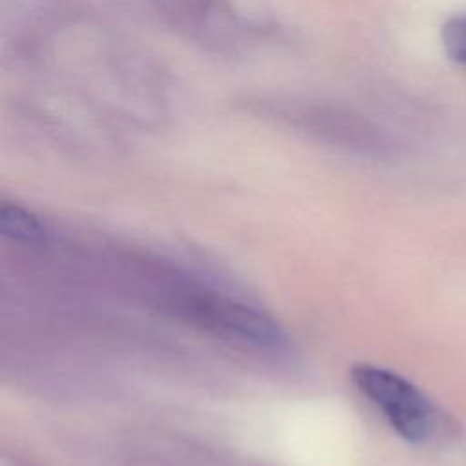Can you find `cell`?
<instances>
[{"label":"cell","mask_w":466,"mask_h":466,"mask_svg":"<svg viewBox=\"0 0 466 466\" xmlns=\"http://www.w3.org/2000/svg\"><path fill=\"white\" fill-rule=\"evenodd\" d=\"M160 16L186 38L235 55L269 40L279 22L264 0H151Z\"/></svg>","instance_id":"1"},{"label":"cell","mask_w":466,"mask_h":466,"mask_svg":"<svg viewBox=\"0 0 466 466\" xmlns=\"http://www.w3.org/2000/svg\"><path fill=\"white\" fill-rule=\"evenodd\" d=\"M246 109L260 118L339 147L371 149L380 144L371 122L340 104L277 96L253 98L246 104Z\"/></svg>","instance_id":"2"},{"label":"cell","mask_w":466,"mask_h":466,"mask_svg":"<svg viewBox=\"0 0 466 466\" xmlns=\"http://www.w3.org/2000/svg\"><path fill=\"white\" fill-rule=\"evenodd\" d=\"M351 379L404 441L424 444L439 435L442 428L439 410L402 375L373 364H357L351 370Z\"/></svg>","instance_id":"3"},{"label":"cell","mask_w":466,"mask_h":466,"mask_svg":"<svg viewBox=\"0 0 466 466\" xmlns=\"http://www.w3.org/2000/svg\"><path fill=\"white\" fill-rule=\"evenodd\" d=\"M189 315L204 328L235 342L258 350H275L284 342L282 329L262 311L222 297H193L187 300Z\"/></svg>","instance_id":"4"},{"label":"cell","mask_w":466,"mask_h":466,"mask_svg":"<svg viewBox=\"0 0 466 466\" xmlns=\"http://www.w3.org/2000/svg\"><path fill=\"white\" fill-rule=\"evenodd\" d=\"M0 231L20 242H35L44 237L42 222L29 209L11 202H2L0 206Z\"/></svg>","instance_id":"5"},{"label":"cell","mask_w":466,"mask_h":466,"mask_svg":"<svg viewBox=\"0 0 466 466\" xmlns=\"http://www.w3.org/2000/svg\"><path fill=\"white\" fill-rule=\"evenodd\" d=\"M441 38L446 55L459 64H466V13L450 18L442 25Z\"/></svg>","instance_id":"6"}]
</instances>
